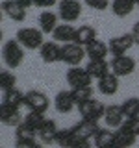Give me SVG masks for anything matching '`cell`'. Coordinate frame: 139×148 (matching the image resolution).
I'll list each match as a JSON object with an SVG mask.
<instances>
[{
    "label": "cell",
    "instance_id": "cell-7",
    "mask_svg": "<svg viewBox=\"0 0 139 148\" xmlns=\"http://www.w3.org/2000/svg\"><path fill=\"white\" fill-rule=\"evenodd\" d=\"M58 15L63 22H74L82 15V2L78 0H59Z\"/></svg>",
    "mask_w": 139,
    "mask_h": 148
},
{
    "label": "cell",
    "instance_id": "cell-1",
    "mask_svg": "<svg viewBox=\"0 0 139 148\" xmlns=\"http://www.w3.org/2000/svg\"><path fill=\"white\" fill-rule=\"evenodd\" d=\"M98 124L89 122V120H82L72 128V139H71V148H85L89 146L91 139H95L98 132Z\"/></svg>",
    "mask_w": 139,
    "mask_h": 148
},
{
    "label": "cell",
    "instance_id": "cell-26",
    "mask_svg": "<svg viewBox=\"0 0 139 148\" xmlns=\"http://www.w3.org/2000/svg\"><path fill=\"white\" fill-rule=\"evenodd\" d=\"M133 8H136V2H133V0H111V11L119 18L128 17L130 13L133 11Z\"/></svg>",
    "mask_w": 139,
    "mask_h": 148
},
{
    "label": "cell",
    "instance_id": "cell-15",
    "mask_svg": "<svg viewBox=\"0 0 139 148\" xmlns=\"http://www.w3.org/2000/svg\"><path fill=\"white\" fill-rule=\"evenodd\" d=\"M0 120L6 126H19L24 119H22L19 108H13V106H8L2 102V106H0Z\"/></svg>",
    "mask_w": 139,
    "mask_h": 148
},
{
    "label": "cell",
    "instance_id": "cell-4",
    "mask_svg": "<svg viewBox=\"0 0 139 148\" xmlns=\"http://www.w3.org/2000/svg\"><path fill=\"white\" fill-rule=\"evenodd\" d=\"M43 34L45 32L41 30V28L39 30H37V28H21V30L17 32V39H19V43L28 50H39L41 45L45 43Z\"/></svg>",
    "mask_w": 139,
    "mask_h": 148
},
{
    "label": "cell",
    "instance_id": "cell-28",
    "mask_svg": "<svg viewBox=\"0 0 139 148\" xmlns=\"http://www.w3.org/2000/svg\"><path fill=\"white\" fill-rule=\"evenodd\" d=\"M120 108H122L126 119H130V117H139V98H137V96L126 98L122 104H120Z\"/></svg>",
    "mask_w": 139,
    "mask_h": 148
},
{
    "label": "cell",
    "instance_id": "cell-8",
    "mask_svg": "<svg viewBox=\"0 0 139 148\" xmlns=\"http://www.w3.org/2000/svg\"><path fill=\"white\" fill-rule=\"evenodd\" d=\"M24 106L28 108V111H41L46 113V109L50 108V98L41 91H28L24 96Z\"/></svg>",
    "mask_w": 139,
    "mask_h": 148
},
{
    "label": "cell",
    "instance_id": "cell-12",
    "mask_svg": "<svg viewBox=\"0 0 139 148\" xmlns=\"http://www.w3.org/2000/svg\"><path fill=\"white\" fill-rule=\"evenodd\" d=\"M39 56L45 63L61 61V46H58V41H45L39 48Z\"/></svg>",
    "mask_w": 139,
    "mask_h": 148
},
{
    "label": "cell",
    "instance_id": "cell-36",
    "mask_svg": "<svg viewBox=\"0 0 139 148\" xmlns=\"http://www.w3.org/2000/svg\"><path fill=\"white\" fill-rule=\"evenodd\" d=\"M132 35H133V39H136V45H139V21L132 28Z\"/></svg>",
    "mask_w": 139,
    "mask_h": 148
},
{
    "label": "cell",
    "instance_id": "cell-16",
    "mask_svg": "<svg viewBox=\"0 0 139 148\" xmlns=\"http://www.w3.org/2000/svg\"><path fill=\"white\" fill-rule=\"evenodd\" d=\"M2 11L15 22H22L26 18V8H22L17 0H4L2 2Z\"/></svg>",
    "mask_w": 139,
    "mask_h": 148
},
{
    "label": "cell",
    "instance_id": "cell-10",
    "mask_svg": "<svg viewBox=\"0 0 139 148\" xmlns=\"http://www.w3.org/2000/svg\"><path fill=\"white\" fill-rule=\"evenodd\" d=\"M108 45H109V54L111 56H122L136 45V39H133L132 34H122V35H117V37H113V39H109Z\"/></svg>",
    "mask_w": 139,
    "mask_h": 148
},
{
    "label": "cell",
    "instance_id": "cell-29",
    "mask_svg": "<svg viewBox=\"0 0 139 148\" xmlns=\"http://www.w3.org/2000/svg\"><path fill=\"white\" fill-rule=\"evenodd\" d=\"M45 113H41V111H28V115L24 117V122L28 126H32L35 130V132H39V128L45 124Z\"/></svg>",
    "mask_w": 139,
    "mask_h": 148
},
{
    "label": "cell",
    "instance_id": "cell-32",
    "mask_svg": "<svg viewBox=\"0 0 139 148\" xmlns=\"http://www.w3.org/2000/svg\"><path fill=\"white\" fill-rule=\"evenodd\" d=\"M71 139H72V128L58 130V133H56V143L59 146H71Z\"/></svg>",
    "mask_w": 139,
    "mask_h": 148
},
{
    "label": "cell",
    "instance_id": "cell-25",
    "mask_svg": "<svg viewBox=\"0 0 139 148\" xmlns=\"http://www.w3.org/2000/svg\"><path fill=\"white\" fill-rule=\"evenodd\" d=\"M96 39V30L89 24H83L80 28H76V37H74V43L82 45V46H87L91 41Z\"/></svg>",
    "mask_w": 139,
    "mask_h": 148
},
{
    "label": "cell",
    "instance_id": "cell-18",
    "mask_svg": "<svg viewBox=\"0 0 139 148\" xmlns=\"http://www.w3.org/2000/svg\"><path fill=\"white\" fill-rule=\"evenodd\" d=\"M54 41L58 43H72L74 37H76V28H74L71 22H63V24H58L56 30L52 32Z\"/></svg>",
    "mask_w": 139,
    "mask_h": 148
},
{
    "label": "cell",
    "instance_id": "cell-13",
    "mask_svg": "<svg viewBox=\"0 0 139 148\" xmlns=\"http://www.w3.org/2000/svg\"><path fill=\"white\" fill-rule=\"evenodd\" d=\"M104 120L109 128H119L124 124L126 120V115H124L122 108L119 104H111V106H106V113H104Z\"/></svg>",
    "mask_w": 139,
    "mask_h": 148
},
{
    "label": "cell",
    "instance_id": "cell-6",
    "mask_svg": "<svg viewBox=\"0 0 139 148\" xmlns=\"http://www.w3.org/2000/svg\"><path fill=\"white\" fill-rule=\"evenodd\" d=\"M91 82H93V76L89 74V71L80 67V65H74L67 71V83L71 85V89L91 85Z\"/></svg>",
    "mask_w": 139,
    "mask_h": 148
},
{
    "label": "cell",
    "instance_id": "cell-31",
    "mask_svg": "<svg viewBox=\"0 0 139 148\" xmlns=\"http://www.w3.org/2000/svg\"><path fill=\"white\" fill-rule=\"evenodd\" d=\"M15 85H17V78H15V74L11 71H2L0 72V87H2L4 91L11 89V87H15Z\"/></svg>",
    "mask_w": 139,
    "mask_h": 148
},
{
    "label": "cell",
    "instance_id": "cell-38",
    "mask_svg": "<svg viewBox=\"0 0 139 148\" xmlns=\"http://www.w3.org/2000/svg\"><path fill=\"white\" fill-rule=\"evenodd\" d=\"M133 2H136V4H137V0H133Z\"/></svg>",
    "mask_w": 139,
    "mask_h": 148
},
{
    "label": "cell",
    "instance_id": "cell-3",
    "mask_svg": "<svg viewBox=\"0 0 139 148\" xmlns=\"http://www.w3.org/2000/svg\"><path fill=\"white\" fill-rule=\"evenodd\" d=\"M78 113L82 120H89V122H98L106 113V106L96 98H89L82 104H78Z\"/></svg>",
    "mask_w": 139,
    "mask_h": 148
},
{
    "label": "cell",
    "instance_id": "cell-20",
    "mask_svg": "<svg viewBox=\"0 0 139 148\" xmlns=\"http://www.w3.org/2000/svg\"><path fill=\"white\" fill-rule=\"evenodd\" d=\"M137 141V135L128 130L126 126H119L117 132H115V146H120V148H128V146H133Z\"/></svg>",
    "mask_w": 139,
    "mask_h": 148
},
{
    "label": "cell",
    "instance_id": "cell-2",
    "mask_svg": "<svg viewBox=\"0 0 139 148\" xmlns=\"http://www.w3.org/2000/svg\"><path fill=\"white\" fill-rule=\"evenodd\" d=\"M24 46L19 43V39H9L4 43V48H2V58H4V63L8 65V69H17L21 67L22 59H24Z\"/></svg>",
    "mask_w": 139,
    "mask_h": 148
},
{
    "label": "cell",
    "instance_id": "cell-14",
    "mask_svg": "<svg viewBox=\"0 0 139 148\" xmlns=\"http://www.w3.org/2000/svg\"><path fill=\"white\" fill-rule=\"evenodd\" d=\"M74 106H78V104H76V100H74L71 91H59L58 95H56L54 108H56L58 113H71L74 109Z\"/></svg>",
    "mask_w": 139,
    "mask_h": 148
},
{
    "label": "cell",
    "instance_id": "cell-5",
    "mask_svg": "<svg viewBox=\"0 0 139 148\" xmlns=\"http://www.w3.org/2000/svg\"><path fill=\"white\" fill-rule=\"evenodd\" d=\"M85 48H83L82 45L78 43H63L61 46V61L74 67V65H80L83 61V58H85Z\"/></svg>",
    "mask_w": 139,
    "mask_h": 148
},
{
    "label": "cell",
    "instance_id": "cell-27",
    "mask_svg": "<svg viewBox=\"0 0 139 148\" xmlns=\"http://www.w3.org/2000/svg\"><path fill=\"white\" fill-rule=\"evenodd\" d=\"M58 17L59 15H56L52 11H43L39 15V28L45 34H52L56 30V26H58Z\"/></svg>",
    "mask_w": 139,
    "mask_h": 148
},
{
    "label": "cell",
    "instance_id": "cell-34",
    "mask_svg": "<svg viewBox=\"0 0 139 148\" xmlns=\"http://www.w3.org/2000/svg\"><path fill=\"white\" fill-rule=\"evenodd\" d=\"M124 126H126L128 130H132L133 133L139 137V117H130L124 120Z\"/></svg>",
    "mask_w": 139,
    "mask_h": 148
},
{
    "label": "cell",
    "instance_id": "cell-9",
    "mask_svg": "<svg viewBox=\"0 0 139 148\" xmlns=\"http://www.w3.org/2000/svg\"><path fill=\"white\" fill-rule=\"evenodd\" d=\"M109 65H111V72H115L117 76H128V74H132L136 71V59L126 56V54L113 56Z\"/></svg>",
    "mask_w": 139,
    "mask_h": 148
},
{
    "label": "cell",
    "instance_id": "cell-21",
    "mask_svg": "<svg viewBox=\"0 0 139 148\" xmlns=\"http://www.w3.org/2000/svg\"><path fill=\"white\" fill-rule=\"evenodd\" d=\"M56 133H58V126H56V122L52 119H46L45 124L39 128V132H37V137L41 139L43 145H54V143H56Z\"/></svg>",
    "mask_w": 139,
    "mask_h": 148
},
{
    "label": "cell",
    "instance_id": "cell-37",
    "mask_svg": "<svg viewBox=\"0 0 139 148\" xmlns=\"http://www.w3.org/2000/svg\"><path fill=\"white\" fill-rule=\"evenodd\" d=\"M17 2H19V4H21V6H22V8H26V9H28V8H32V6H34V0H17Z\"/></svg>",
    "mask_w": 139,
    "mask_h": 148
},
{
    "label": "cell",
    "instance_id": "cell-11",
    "mask_svg": "<svg viewBox=\"0 0 139 148\" xmlns=\"http://www.w3.org/2000/svg\"><path fill=\"white\" fill-rule=\"evenodd\" d=\"M35 137H37V132L32 126H28V124L22 120L21 124L17 126L15 130V143L17 146H37L35 143Z\"/></svg>",
    "mask_w": 139,
    "mask_h": 148
},
{
    "label": "cell",
    "instance_id": "cell-17",
    "mask_svg": "<svg viewBox=\"0 0 139 148\" xmlns=\"http://www.w3.org/2000/svg\"><path fill=\"white\" fill-rule=\"evenodd\" d=\"M98 91L106 96H113L119 91V76L115 72H108L98 80Z\"/></svg>",
    "mask_w": 139,
    "mask_h": 148
},
{
    "label": "cell",
    "instance_id": "cell-33",
    "mask_svg": "<svg viewBox=\"0 0 139 148\" xmlns=\"http://www.w3.org/2000/svg\"><path fill=\"white\" fill-rule=\"evenodd\" d=\"M91 9H96V11H104L109 6V0H83Z\"/></svg>",
    "mask_w": 139,
    "mask_h": 148
},
{
    "label": "cell",
    "instance_id": "cell-22",
    "mask_svg": "<svg viewBox=\"0 0 139 148\" xmlns=\"http://www.w3.org/2000/svg\"><path fill=\"white\" fill-rule=\"evenodd\" d=\"M85 69L89 71V74L93 78L100 80L102 76H106V74L111 71V65H109V61H106V59H89L87 65H85Z\"/></svg>",
    "mask_w": 139,
    "mask_h": 148
},
{
    "label": "cell",
    "instance_id": "cell-24",
    "mask_svg": "<svg viewBox=\"0 0 139 148\" xmlns=\"http://www.w3.org/2000/svg\"><path fill=\"white\" fill-rule=\"evenodd\" d=\"M24 96L26 95L22 91H19L17 85H15V87H11V89H6V91H4L2 102H4V104H8V106H13V108H19V109H21L22 106H24Z\"/></svg>",
    "mask_w": 139,
    "mask_h": 148
},
{
    "label": "cell",
    "instance_id": "cell-23",
    "mask_svg": "<svg viewBox=\"0 0 139 148\" xmlns=\"http://www.w3.org/2000/svg\"><path fill=\"white\" fill-rule=\"evenodd\" d=\"M93 145L96 148H109V146H115V132L109 128H100L96 132L95 139H93Z\"/></svg>",
    "mask_w": 139,
    "mask_h": 148
},
{
    "label": "cell",
    "instance_id": "cell-30",
    "mask_svg": "<svg viewBox=\"0 0 139 148\" xmlns=\"http://www.w3.org/2000/svg\"><path fill=\"white\" fill-rule=\"evenodd\" d=\"M74 100H76V104H82V102L93 98V87L91 85H85V87H76V89H71Z\"/></svg>",
    "mask_w": 139,
    "mask_h": 148
},
{
    "label": "cell",
    "instance_id": "cell-19",
    "mask_svg": "<svg viewBox=\"0 0 139 148\" xmlns=\"http://www.w3.org/2000/svg\"><path fill=\"white\" fill-rule=\"evenodd\" d=\"M85 54L89 59H106V56L109 54V45L100 39H95L85 46Z\"/></svg>",
    "mask_w": 139,
    "mask_h": 148
},
{
    "label": "cell",
    "instance_id": "cell-35",
    "mask_svg": "<svg viewBox=\"0 0 139 148\" xmlns=\"http://www.w3.org/2000/svg\"><path fill=\"white\" fill-rule=\"evenodd\" d=\"M54 4H58V0H34V6L37 8H52Z\"/></svg>",
    "mask_w": 139,
    "mask_h": 148
},
{
    "label": "cell",
    "instance_id": "cell-39",
    "mask_svg": "<svg viewBox=\"0 0 139 148\" xmlns=\"http://www.w3.org/2000/svg\"><path fill=\"white\" fill-rule=\"evenodd\" d=\"M137 6H139V0H137Z\"/></svg>",
    "mask_w": 139,
    "mask_h": 148
}]
</instances>
